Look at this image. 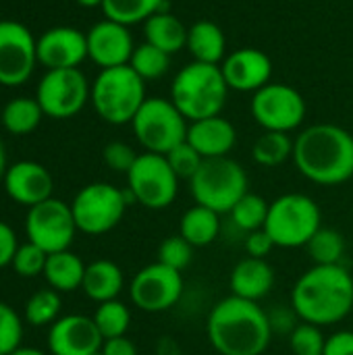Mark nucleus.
<instances>
[{
    "label": "nucleus",
    "instance_id": "f257e3e1",
    "mask_svg": "<svg viewBox=\"0 0 353 355\" xmlns=\"http://www.w3.org/2000/svg\"><path fill=\"white\" fill-rule=\"evenodd\" d=\"M291 308L302 322L331 327L353 312V277L343 264L306 270L291 289Z\"/></svg>",
    "mask_w": 353,
    "mask_h": 355
},
{
    "label": "nucleus",
    "instance_id": "f03ea898",
    "mask_svg": "<svg viewBox=\"0 0 353 355\" xmlns=\"http://www.w3.org/2000/svg\"><path fill=\"white\" fill-rule=\"evenodd\" d=\"M291 160L308 181L341 185L353 177V135L333 123L310 125L295 137Z\"/></svg>",
    "mask_w": 353,
    "mask_h": 355
},
{
    "label": "nucleus",
    "instance_id": "7ed1b4c3",
    "mask_svg": "<svg viewBox=\"0 0 353 355\" xmlns=\"http://www.w3.org/2000/svg\"><path fill=\"white\" fill-rule=\"evenodd\" d=\"M208 341L221 355H262L273 339L268 312L258 302L229 295L208 314Z\"/></svg>",
    "mask_w": 353,
    "mask_h": 355
},
{
    "label": "nucleus",
    "instance_id": "20e7f679",
    "mask_svg": "<svg viewBox=\"0 0 353 355\" xmlns=\"http://www.w3.org/2000/svg\"><path fill=\"white\" fill-rule=\"evenodd\" d=\"M229 96V85L223 77L221 64L189 62L171 83V102L189 121H202L223 112Z\"/></svg>",
    "mask_w": 353,
    "mask_h": 355
},
{
    "label": "nucleus",
    "instance_id": "39448f33",
    "mask_svg": "<svg viewBox=\"0 0 353 355\" xmlns=\"http://www.w3.org/2000/svg\"><path fill=\"white\" fill-rule=\"evenodd\" d=\"M92 106L110 125H127L135 119L146 96V81L129 67L102 69L92 83Z\"/></svg>",
    "mask_w": 353,
    "mask_h": 355
},
{
    "label": "nucleus",
    "instance_id": "423d86ee",
    "mask_svg": "<svg viewBox=\"0 0 353 355\" xmlns=\"http://www.w3.org/2000/svg\"><path fill=\"white\" fill-rule=\"evenodd\" d=\"M246 168L229 158H206L189 181L196 204L206 206L218 214H229L233 206L250 191Z\"/></svg>",
    "mask_w": 353,
    "mask_h": 355
},
{
    "label": "nucleus",
    "instance_id": "0eeeda50",
    "mask_svg": "<svg viewBox=\"0 0 353 355\" xmlns=\"http://www.w3.org/2000/svg\"><path fill=\"white\" fill-rule=\"evenodd\" d=\"M322 227V214L318 204L306 193H285L270 202L264 231L270 235L277 248L295 250L308 245V241Z\"/></svg>",
    "mask_w": 353,
    "mask_h": 355
},
{
    "label": "nucleus",
    "instance_id": "6e6552de",
    "mask_svg": "<svg viewBox=\"0 0 353 355\" xmlns=\"http://www.w3.org/2000/svg\"><path fill=\"white\" fill-rule=\"evenodd\" d=\"M133 202L135 200L127 189H119L110 183H89L81 187L71 202L77 231L85 235H104L112 231Z\"/></svg>",
    "mask_w": 353,
    "mask_h": 355
},
{
    "label": "nucleus",
    "instance_id": "1a4fd4ad",
    "mask_svg": "<svg viewBox=\"0 0 353 355\" xmlns=\"http://www.w3.org/2000/svg\"><path fill=\"white\" fill-rule=\"evenodd\" d=\"M135 139L146 152L166 156L173 148L187 139V119L179 108L160 96L148 98L135 119L131 121Z\"/></svg>",
    "mask_w": 353,
    "mask_h": 355
},
{
    "label": "nucleus",
    "instance_id": "9d476101",
    "mask_svg": "<svg viewBox=\"0 0 353 355\" xmlns=\"http://www.w3.org/2000/svg\"><path fill=\"white\" fill-rule=\"evenodd\" d=\"M179 177L171 168L166 156L144 152L127 173V191L148 210L169 208L179 193Z\"/></svg>",
    "mask_w": 353,
    "mask_h": 355
},
{
    "label": "nucleus",
    "instance_id": "9b49d317",
    "mask_svg": "<svg viewBox=\"0 0 353 355\" xmlns=\"http://www.w3.org/2000/svg\"><path fill=\"white\" fill-rule=\"evenodd\" d=\"M92 96V85L81 69H52L40 79L35 100L50 119H71L83 110Z\"/></svg>",
    "mask_w": 353,
    "mask_h": 355
},
{
    "label": "nucleus",
    "instance_id": "f8f14e48",
    "mask_svg": "<svg viewBox=\"0 0 353 355\" xmlns=\"http://www.w3.org/2000/svg\"><path fill=\"white\" fill-rule=\"evenodd\" d=\"M25 231L27 239L40 245L46 254L69 250L77 233L71 204L50 198L37 206H31L27 210Z\"/></svg>",
    "mask_w": 353,
    "mask_h": 355
},
{
    "label": "nucleus",
    "instance_id": "ddd939ff",
    "mask_svg": "<svg viewBox=\"0 0 353 355\" xmlns=\"http://www.w3.org/2000/svg\"><path fill=\"white\" fill-rule=\"evenodd\" d=\"M252 114L264 131L289 133L298 129L306 119L304 96L285 83H268L254 92Z\"/></svg>",
    "mask_w": 353,
    "mask_h": 355
},
{
    "label": "nucleus",
    "instance_id": "4468645a",
    "mask_svg": "<svg viewBox=\"0 0 353 355\" xmlns=\"http://www.w3.org/2000/svg\"><path fill=\"white\" fill-rule=\"evenodd\" d=\"M183 295V275L162 262H154L135 272L129 285L133 306L148 314L171 310Z\"/></svg>",
    "mask_w": 353,
    "mask_h": 355
},
{
    "label": "nucleus",
    "instance_id": "2eb2a0df",
    "mask_svg": "<svg viewBox=\"0 0 353 355\" xmlns=\"http://www.w3.org/2000/svg\"><path fill=\"white\" fill-rule=\"evenodd\" d=\"M37 62V40L19 21H0V85L19 87L35 69Z\"/></svg>",
    "mask_w": 353,
    "mask_h": 355
},
{
    "label": "nucleus",
    "instance_id": "dca6fc26",
    "mask_svg": "<svg viewBox=\"0 0 353 355\" xmlns=\"http://www.w3.org/2000/svg\"><path fill=\"white\" fill-rule=\"evenodd\" d=\"M87 37V58L102 69L129 64L135 50L133 35L127 25L112 19H102L89 27Z\"/></svg>",
    "mask_w": 353,
    "mask_h": 355
},
{
    "label": "nucleus",
    "instance_id": "f3484780",
    "mask_svg": "<svg viewBox=\"0 0 353 355\" xmlns=\"http://www.w3.org/2000/svg\"><path fill=\"white\" fill-rule=\"evenodd\" d=\"M104 339L94 318L83 314L60 316L48 331V349L52 355H94Z\"/></svg>",
    "mask_w": 353,
    "mask_h": 355
},
{
    "label": "nucleus",
    "instance_id": "a211bd4d",
    "mask_svg": "<svg viewBox=\"0 0 353 355\" xmlns=\"http://www.w3.org/2000/svg\"><path fill=\"white\" fill-rule=\"evenodd\" d=\"M87 58V37L83 31L58 25L46 29L37 37V62L52 69H79V64Z\"/></svg>",
    "mask_w": 353,
    "mask_h": 355
},
{
    "label": "nucleus",
    "instance_id": "6ab92c4d",
    "mask_svg": "<svg viewBox=\"0 0 353 355\" xmlns=\"http://www.w3.org/2000/svg\"><path fill=\"white\" fill-rule=\"evenodd\" d=\"M223 77L229 89L237 92H258L270 83L273 60L266 52L258 48H237L221 62Z\"/></svg>",
    "mask_w": 353,
    "mask_h": 355
},
{
    "label": "nucleus",
    "instance_id": "aec40b11",
    "mask_svg": "<svg viewBox=\"0 0 353 355\" xmlns=\"http://www.w3.org/2000/svg\"><path fill=\"white\" fill-rule=\"evenodd\" d=\"M2 183L10 200L29 208L50 200L54 189V181L48 168L33 160H21L10 164Z\"/></svg>",
    "mask_w": 353,
    "mask_h": 355
},
{
    "label": "nucleus",
    "instance_id": "412c9836",
    "mask_svg": "<svg viewBox=\"0 0 353 355\" xmlns=\"http://www.w3.org/2000/svg\"><path fill=\"white\" fill-rule=\"evenodd\" d=\"M187 141L202 154V158H223L229 156L237 144V131L225 116H208L189 123Z\"/></svg>",
    "mask_w": 353,
    "mask_h": 355
},
{
    "label": "nucleus",
    "instance_id": "4be33fe9",
    "mask_svg": "<svg viewBox=\"0 0 353 355\" xmlns=\"http://www.w3.org/2000/svg\"><path fill=\"white\" fill-rule=\"evenodd\" d=\"M229 287H231V295L235 297L260 302L275 287V268L266 260L248 256L233 266L229 277Z\"/></svg>",
    "mask_w": 353,
    "mask_h": 355
},
{
    "label": "nucleus",
    "instance_id": "5701e85b",
    "mask_svg": "<svg viewBox=\"0 0 353 355\" xmlns=\"http://www.w3.org/2000/svg\"><path fill=\"white\" fill-rule=\"evenodd\" d=\"M185 48L198 62L221 64L227 58V37L214 21H196L187 31Z\"/></svg>",
    "mask_w": 353,
    "mask_h": 355
},
{
    "label": "nucleus",
    "instance_id": "b1692460",
    "mask_svg": "<svg viewBox=\"0 0 353 355\" xmlns=\"http://www.w3.org/2000/svg\"><path fill=\"white\" fill-rule=\"evenodd\" d=\"M123 287H125L123 270L112 260H96L85 266L81 289L92 302L104 304V302L117 300Z\"/></svg>",
    "mask_w": 353,
    "mask_h": 355
},
{
    "label": "nucleus",
    "instance_id": "393cba45",
    "mask_svg": "<svg viewBox=\"0 0 353 355\" xmlns=\"http://www.w3.org/2000/svg\"><path fill=\"white\" fill-rule=\"evenodd\" d=\"M187 31L189 27H185L183 21L171 15L169 10H160L144 23L146 42L164 50L171 56L187 46Z\"/></svg>",
    "mask_w": 353,
    "mask_h": 355
},
{
    "label": "nucleus",
    "instance_id": "a878e982",
    "mask_svg": "<svg viewBox=\"0 0 353 355\" xmlns=\"http://www.w3.org/2000/svg\"><path fill=\"white\" fill-rule=\"evenodd\" d=\"M44 277L48 281L50 289H54L58 293H71L75 289H81L83 277H85V264L77 254H73L69 250L48 254Z\"/></svg>",
    "mask_w": 353,
    "mask_h": 355
},
{
    "label": "nucleus",
    "instance_id": "bb28decb",
    "mask_svg": "<svg viewBox=\"0 0 353 355\" xmlns=\"http://www.w3.org/2000/svg\"><path fill=\"white\" fill-rule=\"evenodd\" d=\"M221 233V214L196 204L189 208L179 223V235L193 248H206L216 241Z\"/></svg>",
    "mask_w": 353,
    "mask_h": 355
},
{
    "label": "nucleus",
    "instance_id": "cd10ccee",
    "mask_svg": "<svg viewBox=\"0 0 353 355\" xmlns=\"http://www.w3.org/2000/svg\"><path fill=\"white\" fill-rule=\"evenodd\" d=\"M44 119V110L35 98H15L8 100L0 112L2 127L12 135L33 133Z\"/></svg>",
    "mask_w": 353,
    "mask_h": 355
},
{
    "label": "nucleus",
    "instance_id": "c85d7f7f",
    "mask_svg": "<svg viewBox=\"0 0 353 355\" xmlns=\"http://www.w3.org/2000/svg\"><path fill=\"white\" fill-rule=\"evenodd\" d=\"M169 10L166 0H104L102 12L106 19L123 23L127 27L135 23H146L152 15Z\"/></svg>",
    "mask_w": 353,
    "mask_h": 355
},
{
    "label": "nucleus",
    "instance_id": "c756f323",
    "mask_svg": "<svg viewBox=\"0 0 353 355\" xmlns=\"http://www.w3.org/2000/svg\"><path fill=\"white\" fill-rule=\"evenodd\" d=\"M293 141L289 137V133H281V131H264L252 148V158L260 164V166H281L283 162H287L289 158H293Z\"/></svg>",
    "mask_w": 353,
    "mask_h": 355
},
{
    "label": "nucleus",
    "instance_id": "7c9ffc66",
    "mask_svg": "<svg viewBox=\"0 0 353 355\" xmlns=\"http://www.w3.org/2000/svg\"><path fill=\"white\" fill-rule=\"evenodd\" d=\"M306 250H308L312 262L318 266L341 264V260L345 256V237L335 229L320 227L316 231V235L308 241Z\"/></svg>",
    "mask_w": 353,
    "mask_h": 355
},
{
    "label": "nucleus",
    "instance_id": "2f4dec72",
    "mask_svg": "<svg viewBox=\"0 0 353 355\" xmlns=\"http://www.w3.org/2000/svg\"><path fill=\"white\" fill-rule=\"evenodd\" d=\"M268 208H270V204L262 196L248 191L233 206V210L229 214H231V220H233V225L237 229H241L246 233H252V231L264 229L266 218H268Z\"/></svg>",
    "mask_w": 353,
    "mask_h": 355
},
{
    "label": "nucleus",
    "instance_id": "473e14b6",
    "mask_svg": "<svg viewBox=\"0 0 353 355\" xmlns=\"http://www.w3.org/2000/svg\"><path fill=\"white\" fill-rule=\"evenodd\" d=\"M92 318H94V322H96V327H98L104 341L125 337V333L129 331V324H131V312L119 300L98 304V310H96V314Z\"/></svg>",
    "mask_w": 353,
    "mask_h": 355
},
{
    "label": "nucleus",
    "instance_id": "72a5a7b5",
    "mask_svg": "<svg viewBox=\"0 0 353 355\" xmlns=\"http://www.w3.org/2000/svg\"><path fill=\"white\" fill-rule=\"evenodd\" d=\"M171 64V54H166L164 50L144 42L139 46H135L129 67L144 79V81H154L160 79Z\"/></svg>",
    "mask_w": 353,
    "mask_h": 355
},
{
    "label": "nucleus",
    "instance_id": "f704fd0d",
    "mask_svg": "<svg viewBox=\"0 0 353 355\" xmlns=\"http://www.w3.org/2000/svg\"><path fill=\"white\" fill-rule=\"evenodd\" d=\"M60 308H62L60 293L54 289H42L27 300L25 320L31 327H46V324L52 327L60 318Z\"/></svg>",
    "mask_w": 353,
    "mask_h": 355
},
{
    "label": "nucleus",
    "instance_id": "c9c22d12",
    "mask_svg": "<svg viewBox=\"0 0 353 355\" xmlns=\"http://www.w3.org/2000/svg\"><path fill=\"white\" fill-rule=\"evenodd\" d=\"M289 347L293 355H325L327 337L322 329L310 322H300L289 335Z\"/></svg>",
    "mask_w": 353,
    "mask_h": 355
},
{
    "label": "nucleus",
    "instance_id": "e433bc0d",
    "mask_svg": "<svg viewBox=\"0 0 353 355\" xmlns=\"http://www.w3.org/2000/svg\"><path fill=\"white\" fill-rule=\"evenodd\" d=\"M193 260V245L185 241L179 233L166 237L158 248V262L183 272Z\"/></svg>",
    "mask_w": 353,
    "mask_h": 355
},
{
    "label": "nucleus",
    "instance_id": "4c0bfd02",
    "mask_svg": "<svg viewBox=\"0 0 353 355\" xmlns=\"http://www.w3.org/2000/svg\"><path fill=\"white\" fill-rule=\"evenodd\" d=\"M46 260H48V254H46L40 245L27 241L25 245H19V250H17L15 260H12L10 266L15 268V272H17L19 277L33 279V277H37V275H44Z\"/></svg>",
    "mask_w": 353,
    "mask_h": 355
},
{
    "label": "nucleus",
    "instance_id": "58836bf2",
    "mask_svg": "<svg viewBox=\"0 0 353 355\" xmlns=\"http://www.w3.org/2000/svg\"><path fill=\"white\" fill-rule=\"evenodd\" d=\"M166 160L171 164V168L175 171V175L179 179H187L191 181V177L198 173V168L202 166L204 158L202 154L185 139L183 144H179L177 148H173L169 154H166Z\"/></svg>",
    "mask_w": 353,
    "mask_h": 355
},
{
    "label": "nucleus",
    "instance_id": "ea45409f",
    "mask_svg": "<svg viewBox=\"0 0 353 355\" xmlns=\"http://www.w3.org/2000/svg\"><path fill=\"white\" fill-rule=\"evenodd\" d=\"M23 337V322L19 314L0 302V354L10 355L15 349L21 347Z\"/></svg>",
    "mask_w": 353,
    "mask_h": 355
},
{
    "label": "nucleus",
    "instance_id": "a19ab883",
    "mask_svg": "<svg viewBox=\"0 0 353 355\" xmlns=\"http://www.w3.org/2000/svg\"><path fill=\"white\" fill-rule=\"evenodd\" d=\"M102 156H104V162H106L108 168L127 175L131 171V166L135 164L139 154H135V150L129 144H125V141H110L104 148Z\"/></svg>",
    "mask_w": 353,
    "mask_h": 355
},
{
    "label": "nucleus",
    "instance_id": "79ce46f5",
    "mask_svg": "<svg viewBox=\"0 0 353 355\" xmlns=\"http://www.w3.org/2000/svg\"><path fill=\"white\" fill-rule=\"evenodd\" d=\"M243 248H246V254L250 258H260V260H266V256L273 252L275 241L270 239V235L260 229V231H252V233H246V241H243Z\"/></svg>",
    "mask_w": 353,
    "mask_h": 355
},
{
    "label": "nucleus",
    "instance_id": "37998d69",
    "mask_svg": "<svg viewBox=\"0 0 353 355\" xmlns=\"http://www.w3.org/2000/svg\"><path fill=\"white\" fill-rule=\"evenodd\" d=\"M298 320L300 316L295 314V310H283V308H275L268 312V322H270V329H273V335L275 333H293V329L298 327Z\"/></svg>",
    "mask_w": 353,
    "mask_h": 355
},
{
    "label": "nucleus",
    "instance_id": "c03bdc74",
    "mask_svg": "<svg viewBox=\"0 0 353 355\" xmlns=\"http://www.w3.org/2000/svg\"><path fill=\"white\" fill-rule=\"evenodd\" d=\"M17 250H19V241H17L15 231L6 223L0 220V268L12 264Z\"/></svg>",
    "mask_w": 353,
    "mask_h": 355
},
{
    "label": "nucleus",
    "instance_id": "a18cd8bd",
    "mask_svg": "<svg viewBox=\"0 0 353 355\" xmlns=\"http://www.w3.org/2000/svg\"><path fill=\"white\" fill-rule=\"evenodd\" d=\"M325 355H353V331H337L327 337Z\"/></svg>",
    "mask_w": 353,
    "mask_h": 355
},
{
    "label": "nucleus",
    "instance_id": "49530a36",
    "mask_svg": "<svg viewBox=\"0 0 353 355\" xmlns=\"http://www.w3.org/2000/svg\"><path fill=\"white\" fill-rule=\"evenodd\" d=\"M102 355H137V347L127 337L106 339L102 345Z\"/></svg>",
    "mask_w": 353,
    "mask_h": 355
},
{
    "label": "nucleus",
    "instance_id": "de8ad7c7",
    "mask_svg": "<svg viewBox=\"0 0 353 355\" xmlns=\"http://www.w3.org/2000/svg\"><path fill=\"white\" fill-rule=\"evenodd\" d=\"M6 168H8V164H6V152H4V146H2V141H0V181H2L4 175H6Z\"/></svg>",
    "mask_w": 353,
    "mask_h": 355
},
{
    "label": "nucleus",
    "instance_id": "09e8293b",
    "mask_svg": "<svg viewBox=\"0 0 353 355\" xmlns=\"http://www.w3.org/2000/svg\"><path fill=\"white\" fill-rule=\"evenodd\" d=\"M10 355H46L42 349H35V347H19L15 349Z\"/></svg>",
    "mask_w": 353,
    "mask_h": 355
},
{
    "label": "nucleus",
    "instance_id": "8fccbe9b",
    "mask_svg": "<svg viewBox=\"0 0 353 355\" xmlns=\"http://www.w3.org/2000/svg\"><path fill=\"white\" fill-rule=\"evenodd\" d=\"M79 6H83V8H102V4H104V0H75Z\"/></svg>",
    "mask_w": 353,
    "mask_h": 355
},
{
    "label": "nucleus",
    "instance_id": "3c124183",
    "mask_svg": "<svg viewBox=\"0 0 353 355\" xmlns=\"http://www.w3.org/2000/svg\"><path fill=\"white\" fill-rule=\"evenodd\" d=\"M94 355H102V349H100V352H98V354H94Z\"/></svg>",
    "mask_w": 353,
    "mask_h": 355
},
{
    "label": "nucleus",
    "instance_id": "603ef678",
    "mask_svg": "<svg viewBox=\"0 0 353 355\" xmlns=\"http://www.w3.org/2000/svg\"><path fill=\"white\" fill-rule=\"evenodd\" d=\"M0 355H6V354H0Z\"/></svg>",
    "mask_w": 353,
    "mask_h": 355
}]
</instances>
